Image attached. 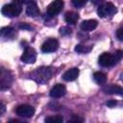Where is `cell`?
Returning a JSON list of instances; mask_svg holds the SVG:
<instances>
[{"label": "cell", "instance_id": "7402d4cb", "mask_svg": "<svg viewBox=\"0 0 123 123\" xmlns=\"http://www.w3.org/2000/svg\"><path fill=\"white\" fill-rule=\"evenodd\" d=\"M116 37L119 40H123V29L122 28H119L116 32Z\"/></svg>", "mask_w": 123, "mask_h": 123}, {"label": "cell", "instance_id": "44dd1931", "mask_svg": "<svg viewBox=\"0 0 123 123\" xmlns=\"http://www.w3.org/2000/svg\"><path fill=\"white\" fill-rule=\"evenodd\" d=\"M86 1H72V4L75 6V7H77V8H81V7H83L85 4H86Z\"/></svg>", "mask_w": 123, "mask_h": 123}, {"label": "cell", "instance_id": "4316f807", "mask_svg": "<svg viewBox=\"0 0 123 123\" xmlns=\"http://www.w3.org/2000/svg\"><path fill=\"white\" fill-rule=\"evenodd\" d=\"M8 123H26V122L21 121V120H18V119H12V120H10Z\"/></svg>", "mask_w": 123, "mask_h": 123}, {"label": "cell", "instance_id": "484cf974", "mask_svg": "<svg viewBox=\"0 0 123 123\" xmlns=\"http://www.w3.org/2000/svg\"><path fill=\"white\" fill-rule=\"evenodd\" d=\"M115 105H116V101L115 100H111V101L107 102V106H109V107H113Z\"/></svg>", "mask_w": 123, "mask_h": 123}, {"label": "cell", "instance_id": "ac0fdd59", "mask_svg": "<svg viewBox=\"0 0 123 123\" xmlns=\"http://www.w3.org/2000/svg\"><path fill=\"white\" fill-rule=\"evenodd\" d=\"M92 49V46H89V45H85V44H78L76 45L75 47V51L77 53H82V54H86V53H88L90 52Z\"/></svg>", "mask_w": 123, "mask_h": 123}, {"label": "cell", "instance_id": "83f0119b", "mask_svg": "<svg viewBox=\"0 0 123 123\" xmlns=\"http://www.w3.org/2000/svg\"><path fill=\"white\" fill-rule=\"evenodd\" d=\"M1 71H2V68H0V73H1Z\"/></svg>", "mask_w": 123, "mask_h": 123}, {"label": "cell", "instance_id": "9c48e42d", "mask_svg": "<svg viewBox=\"0 0 123 123\" xmlns=\"http://www.w3.org/2000/svg\"><path fill=\"white\" fill-rule=\"evenodd\" d=\"M16 113L23 117H32L35 114V109L29 105H20L15 110Z\"/></svg>", "mask_w": 123, "mask_h": 123}, {"label": "cell", "instance_id": "603a6c76", "mask_svg": "<svg viewBox=\"0 0 123 123\" xmlns=\"http://www.w3.org/2000/svg\"><path fill=\"white\" fill-rule=\"evenodd\" d=\"M19 28H20V29H28V30H31V29H32V27L29 26V25H27L26 23H21V24H19Z\"/></svg>", "mask_w": 123, "mask_h": 123}, {"label": "cell", "instance_id": "d6986e66", "mask_svg": "<svg viewBox=\"0 0 123 123\" xmlns=\"http://www.w3.org/2000/svg\"><path fill=\"white\" fill-rule=\"evenodd\" d=\"M62 117L61 115L48 116L44 119V123H62Z\"/></svg>", "mask_w": 123, "mask_h": 123}, {"label": "cell", "instance_id": "e0dca14e", "mask_svg": "<svg viewBox=\"0 0 123 123\" xmlns=\"http://www.w3.org/2000/svg\"><path fill=\"white\" fill-rule=\"evenodd\" d=\"M93 79L98 85H104L107 81V76L103 72H95L93 74Z\"/></svg>", "mask_w": 123, "mask_h": 123}, {"label": "cell", "instance_id": "8992f818", "mask_svg": "<svg viewBox=\"0 0 123 123\" xmlns=\"http://www.w3.org/2000/svg\"><path fill=\"white\" fill-rule=\"evenodd\" d=\"M59 48V41L55 38H48L41 45V51L43 53H52Z\"/></svg>", "mask_w": 123, "mask_h": 123}, {"label": "cell", "instance_id": "9a60e30c", "mask_svg": "<svg viewBox=\"0 0 123 123\" xmlns=\"http://www.w3.org/2000/svg\"><path fill=\"white\" fill-rule=\"evenodd\" d=\"M26 13L28 16L31 17H36L39 14V10L36 2H28V6L26 8Z\"/></svg>", "mask_w": 123, "mask_h": 123}, {"label": "cell", "instance_id": "5bb4252c", "mask_svg": "<svg viewBox=\"0 0 123 123\" xmlns=\"http://www.w3.org/2000/svg\"><path fill=\"white\" fill-rule=\"evenodd\" d=\"M103 91L107 94H118V95H122L123 89L121 86H116V85H107L106 86L103 87Z\"/></svg>", "mask_w": 123, "mask_h": 123}, {"label": "cell", "instance_id": "52a82bcc", "mask_svg": "<svg viewBox=\"0 0 123 123\" xmlns=\"http://www.w3.org/2000/svg\"><path fill=\"white\" fill-rule=\"evenodd\" d=\"M36 60H37V52L35 51V49L32 47H26L21 56V61L24 62L25 63H34Z\"/></svg>", "mask_w": 123, "mask_h": 123}, {"label": "cell", "instance_id": "5b68a950", "mask_svg": "<svg viewBox=\"0 0 123 123\" xmlns=\"http://www.w3.org/2000/svg\"><path fill=\"white\" fill-rule=\"evenodd\" d=\"M63 7V2L61 0H56L50 3V5L47 8V15L49 17H53L61 12Z\"/></svg>", "mask_w": 123, "mask_h": 123}, {"label": "cell", "instance_id": "4fadbf2b", "mask_svg": "<svg viewBox=\"0 0 123 123\" xmlns=\"http://www.w3.org/2000/svg\"><path fill=\"white\" fill-rule=\"evenodd\" d=\"M98 25V22L94 19H87V20H84L81 23V29L85 32H90L92 30H94Z\"/></svg>", "mask_w": 123, "mask_h": 123}, {"label": "cell", "instance_id": "3957f363", "mask_svg": "<svg viewBox=\"0 0 123 123\" xmlns=\"http://www.w3.org/2000/svg\"><path fill=\"white\" fill-rule=\"evenodd\" d=\"M21 11H22L21 2L15 1V2H12L11 4H7V5L3 6L1 12L5 16H8V17H15V16H18L20 14Z\"/></svg>", "mask_w": 123, "mask_h": 123}, {"label": "cell", "instance_id": "ffe728a7", "mask_svg": "<svg viewBox=\"0 0 123 123\" xmlns=\"http://www.w3.org/2000/svg\"><path fill=\"white\" fill-rule=\"evenodd\" d=\"M72 32V30L69 28V27H62L60 29V33L62 35V36H68L70 35Z\"/></svg>", "mask_w": 123, "mask_h": 123}, {"label": "cell", "instance_id": "ba28073f", "mask_svg": "<svg viewBox=\"0 0 123 123\" xmlns=\"http://www.w3.org/2000/svg\"><path fill=\"white\" fill-rule=\"evenodd\" d=\"M12 75L2 69L1 73H0V89H7L11 86V84H12Z\"/></svg>", "mask_w": 123, "mask_h": 123}, {"label": "cell", "instance_id": "277c9868", "mask_svg": "<svg viewBox=\"0 0 123 123\" xmlns=\"http://www.w3.org/2000/svg\"><path fill=\"white\" fill-rule=\"evenodd\" d=\"M116 12H117V10H116L115 6L112 3H110V2L103 3L102 5H100L98 7V10H97V13L100 17L112 16L114 13H116Z\"/></svg>", "mask_w": 123, "mask_h": 123}, {"label": "cell", "instance_id": "6da1fadb", "mask_svg": "<svg viewBox=\"0 0 123 123\" xmlns=\"http://www.w3.org/2000/svg\"><path fill=\"white\" fill-rule=\"evenodd\" d=\"M54 69L52 67H49V66H41V67H37V69H35L31 76L32 78L37 82V83H40V84H43V83H46L48 82L51 77L53 76L54 74Z\"/></svg>", "mask_w": 123, "mask_h": 123}, {"label": "cell", "instance_id": "7c38bea8", "mask_svg": "<svg viewBox=\"0 0 123 123\" xmlns=\"http://www.w3.org/2000/svg\"><path fill=\"white\" fill-rule=\"evenodd\" d=\"M78 75H79V69L77 67H73L63 73L62 79L66 82H71V81H74L78 77Z\"/></svg>", "mask_w": 123, "mask_h": 123}, {"label": "cell", "instance_id": "30bf717a", "mask_svg": "<svg viewBox=\"0 0 123 123\" xmlns=\"http://www.w3.org/2000/svg\"><path fill=\"white\" fill-rule=\"evenodd\" d=\"M65 92H66L65 86L62 84H57L51 88L50 96L53 98H60V97H62L65 94Z\"/></svg>", "mask_w": 123, "mask_h": 123}, {"label": "cell", "instance_id": "8fae6325", "mask_svg": "<svg viewBox=\"0 0 123 123\" xmlns=\"http://www.w3.org/2000/svg\"><path fill=\"white\" fill-rule=\"evenodd\" d=\"M16 36V32L12 27H4L0 29V37L4 39H12Z\"/></svg>", "mask_w": 123, "mask_h": 123}, {"label": "cell", "instance_id": "7a4b0ae2", "mask_svg": "<svg viewBox=\"0 0 123 123\" xmlns=\"http://www.w3.org/2000/svg\"><path fill=\"white\" fill-rule=\"evenodd\" d=\"M122 55H123V52L120 51V50L116 51L113 54H111V53H103V54L100 55V57L98 59V62H99V64L101 66L110 67V66H112L115 63H117L121 60Z\"/></svg>", "mask_w": 123, "mask_h": 123}, {"label": "cell", "instance_id": "d4e9b609", "mask_svg": "<svg viewBox=\"0 0 123 123\" xmlns=\"http://www.w3.org/2000/svg\"><path fill=\"white\" fill-rule=\"evenodd\" d=\"M5 111H6L5 105H4L2 102H0V115H1V114H3V113L5 112Z\"/></svg>", "mask_w": 123, "mask_h": 123}, {"label": "cell", "instance_id": "cb8c5ba5", "mask_svg": "<svg viewBox=\"0 0 123 123\" xmlns=\"http://www.w3.org/2000/svg\"><path fill=\"white\" fill-rule=\"evenodd\" d=\"M66 123H82V121L79 119V118H71L70 120H68Z\"/></svg>", "mask_w": 123, "mask_h": 123}, {"label": "cell", "instance_id": "2e32d148", "mask_svg": "<svg viewBox=\"0 0 123 123\" xmlns=\"http://www.w3.org/2000/svg\"><path fill=\"white\" fill-rule=\"evenodd\" d=\"M64 19L67 23L69 24H76L78 19H79V14L75 12H67L65 14H64Z\"/></svg>", "mask_w": 123, "mask_h": 123}]
</instances>
